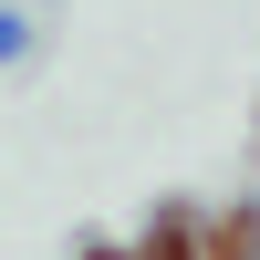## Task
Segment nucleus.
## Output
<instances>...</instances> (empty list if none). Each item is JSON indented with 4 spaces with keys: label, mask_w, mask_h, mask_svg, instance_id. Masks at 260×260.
Masks as SVG:
<instances>
[{
    "label": "nucleus",
    "mask_w": 260,
    "mask_h": 260,
    "mask_svg": "<svg viewBox=\"0 0 260 260\" xmlns=\"http://www.w3.org/2000/svg\"><path fill=\"white\" fill-rule=\"evenodd\" d=\"M146 260H187V250H177V240H156V250H146Z\"/></svg>",
    "instance_id": "f257e3e1"
}]
</instances>
